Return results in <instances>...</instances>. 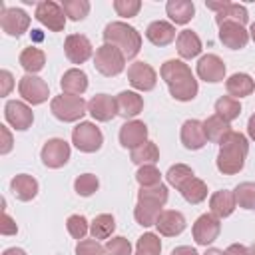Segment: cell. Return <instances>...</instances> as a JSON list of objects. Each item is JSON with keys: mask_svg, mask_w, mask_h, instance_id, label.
<instances>
[{"mask_svg": "<svg viewBox=\"0 0 255 255\" xmlns=\"http://www.w3.org/2000/svg\"><path fill=\"white\" fill-rule=\"evenodd\" d=\"M163 82L169 88V94L177 102H189L197 96V80L191 74V68L181 60H167L159 70Z\"/></svg>", "mask_w": 255, "mask_h": 255, "instance_id": "6da1fadb", "label": "cell"}, {"mask_svg": "<svg viewBox=\"0 0 255 255\" xmlns=\"http://www.w3.org/2000/svg\"><path fill=\"white\" fill-rule=\"evenodd\" d=\"M219 153H217V169L223 175H235L243 169L245 157L249 151L247 137L239 131H231L221 143H219Z\"/></svg>", "mask_w": 255, "mask_h": 255, "instance_id": "7a4b0ae2", "label": "cell"}, {"mask_svg": "<svg viewBox=\"0 0 255 255\" xmlns=\"http://www.w3.org/2000/svg\"><path fill=\"white\" fill-rule=\"evenodd\" d=\"M106 44L116 46L126 60H131L139 54L141 48V36L133 26H128L126 22H110L104 30Z\"/></svg>", "mask_w": 255, "mask_h": 255, "instance_id": "3957f363", "label": "cell"}, {"mask_svg": "<svg viewBox=\"0 0 255 255\" xmlns=\"http://www.w3.org/2000/svg\"><path fill=\"white\" fill-rule=\"evenodd\" d=\"M50 110L60 122H78L88 112V104L82 100V96L62 94V96L52 98Z\"/></svg>", "mask_w": 255, "mask_h": 255, "instance_id": "277c9868", "label": "cell"}, {"mask_svg": "<svg viewBox=\"0 0 255 255\" xmlns=\"http://www.w3.org/2000/svg\"><path fill=\"white\" fill-rule=\"evenodd\" d=\"M94 66L96 70L102 74V76H118L120 72H124V66H126V58L124 54L112 46V44H102L98 50H96V56H94Z\"/></svg>", "mask_w": 255, "mask_h": 255, "instance_id": "5b68a950", "label": "cell"}, {"mask_svg": "<svg viewBox=\"0 0 255 255\" xmlns=\"http://www.w3.org/2000/svg\"><path fill=\"white\" fill-rule=\"evenodd\" d=\"M72 143L84 151V153H94L102 147L104 143V135L100 131V128L92 122H80L74 129H72Z\"/></svg>", "mask_w": 255, "mask_h": 255, "instance_id": "8992f818", "label": "cell"}, {"mask_svg": "<svg viewBox=\"0 0 255 255\" xmlns=\"http://www.w3.org/2000/svg\"><path fill=\"white\" fill-rule=\"evenodd\" d=\"M18 92H20V96H22L28 104H32V106L44 104V102L48 100V96H50L48 84H46L42 78L34 76V74H26V76L20 78Z\"/></svg>", "mask_w": 255, "mask_h": 255, "instance_id": "52a82bcc", "label": "cell"}, {"mask_svg": "<svg viewBox=\"0 0 255 255\" xmlns=\"http://www.w3.org/2000/svg\"><path fill=\"white\" fill-rule=\"evenodd\" d=\"M40 157H42V163L46 167L58 169V167L68 163V159H70V145L62 137H52V139H48L44 143V147L40 151Z\"/></svg>", "mask_w": 255, "mask_h": 255, "instance_id": "ba28073f", "label": "cell"}, {"mask_svg": "<svg viewBox=\"0 0 255 255\" xmlns=\"http://www.w3.org/2000/svg\"><path fill=\"white\" fill-rule=\"evenodd\" d=\"M36 18L40 24H44L52 32H62L66 26V12L60 4L52 0H44L36 6Z\"/></svg>", "mask_w": 255, "mask_h": 255, "instance_id": "9c48e42d", "label": "cell"}, {"mask_svg": "<svg viewBox=\"0 0 255 255\" xmlns=\"http://www.w3.org/2000/svg\"><path fill=\"white\" fill-rule=\"evenodd\" d=\"M219 231H221V223H219V217H215L213 213H203L193 223V239L197 245L207 247L219 237Z\"/></svg>", "mask_w": 255, "mask_h": 255, "instance_id": "30bf717a", "label": "cell"}, {"mask_svg": "<svg viewBox=\"0 0 255 255\" xmlns=\"http://www.w3.org/2000/svg\"><path fill=\"white\" fill-rule=\"evenodd\" d=\"M0 26L8 36H22L30 26V16L22 8H4L0 14Z\"/></svg>", "mask_w": 255, "mask_h": 255, "instance_id": "8fae6325", "label": "cell"}, {"mask_svg": "<svg viewBox=\"0 0 255 255\" xmlns=\"http://www.w3.org/2000/svg\"><path fill=\"white\" fill-rule=\"evenodd\" d=\"M128 80L129 84L139 90V92H149L155 88V82H157V74L155 70L145 64V62H133L129 68H128Z\"/></svg>", "mask_w": 255, "mask_h": 255, "instance_id": "7c38bea8", "label": "cell"}, {"mask_svg": "<svg viewBox=\"0 0 255 255\" xmlns=\"http://www.w3.org/2000/svg\"><path fill=\"white\" fill-rule=\"evenodd\" d=\"M4 118H6V122H8L14 129H18V131L28 129V128L32 126V122H34L32 110H30L24 102H18V100L6 102V106H4Z\"/></svg>", "mask_w": 255, "mask_h": 255, "instance_id": "4fadbf2b", "label": "cell"}, {"mask_svg": "<svg viewBox=\"0 0 255 255\" xmlns=\"http://www.w3.org/2000/svg\"><path fill=\"white\" fill-rule=\"evenodd\" d=\"M64 52L72 64H84L92 56V42L84 34H70L64 42Z\"/></svg>", "mask_w": 255, "mask_h": 255, "instance_id": "5bb4252c", "label": "cell"}, {"mask_svg": "<svg viewBox=\"0 0 255 255\" xmlns=\"http://www.w3.org/2000/svg\"><path fill=\"white\" fill-rule=\"evenodd\" d=\"M197 76L209 84L221 82L225 78V64L219 56L215 54H205L197 62Z\"/></svg>", "mask_w": 255, "mask_h": 255, "instance_id": "9a60e30c", "label": "cell"}, {"mask_svg": "<svg viewBox=\"0 0 255 255\" xmlns=\"http://www.w3.org/2000/svg\"><path fill=\"white\" fill-rule=\"evenodd\" d=\"M145 141H147V126L143 122L131 120V122H126L120 128V143L124 147L135 149V147H139Z\"/></svg>", "mask_w": 255, "mask_h": 255, "instance_id": "2e32d148", "label": "cell"}, {"mask_svg": "<svg viewBox=\"0 0 255 255\" xmlns=\"http://www.w3.org/2000/svg\"><path fill=\"white\" fill-rule=\"evenodd\" d=\"M219 40L223 42V46H227L231 50H241L249 42V32L241 24L225 22L219 26Z\"/></svg>", "mask_w": 255, "mask_h": 255, "instance_id": "e0dca14e", "label": "cell"}, {"mask_svg": "<svg viewBox=\"0 0 255 255\" xmlns=\"http://www.w3.org/2000/svg\"><path fill=\"white\" fill-rule=\"evenodd\" d=\"M88 112L98 122H110L118 114V106H116V100L112 96H108V94H96L88 102Z\"/></svg>", "mask_w": 255, "mask_h": 255, "instance_id": "ac0fdd59", "label": "cell"}, {"mask_svg": "<svg viewBox=\"0 0 255 255\" xmlns=\"http://www.w3.org/2000/svg\"><path fill=\"white\" fill-rule=\"evenodd\" d=\"M155 227L161 235L165 237H175L179 235L183 229H185V217L183 213L179 211H173V209H167V211H161L157 221H155Z\"/></svg>", "mask_w": 255, "mask_h": 255, "instance_id": "d6986e66", "label": "cell"}, {"mask_svg": "<svg viewBox=\"0 0 255 255\" xmlns=\"http://www.w3.org/2000/svg\"><path fill=\"white\" fill-rule=\"evenodd\" d=\"M205 133H203V122L199 120H187L181 126V143L187 149H201L205 145Z\"/></svg>", "mask_w": 255, "mask_h": 255, "instance_id": "ffe728a7", "label": "cell"}, {"mask_svg": "<svg viewBox=\"0 0 255 255\" xmlns=\"http://www.w3.org/2000/svg\"><path fill=\"white\" fill-rule=\"evenodd\" d=\"M145 36L147 40L153 44V46H167L175 40V28L173 24L169 22H163V20H155L147 26L145 30Z\"/></svg>", "mask_w": 255, "mask_h": 255, "instance_id": "44dd1931", "label": "cell"}, {"mask_svg": "<svg viewBox=\"0 0 255 255\" xmlns=\"http://www.w3.org/2000/svg\"><path fill=\"white\" fill-rule=\"evenodd\" d=\"M60 86H62L64 94L82 96L88 90V76H86V72H82L78 68H72V70L64 72V76L60 80Z\"/></svg>", "mask_w": 255, "mask_h": 255, "instance_id": "7402d4cb", "label": "cell"}, {"mask_svg": "<svg viewBox=\"0 0 255 255\" xmlns=\"http://www.w3.org/2000/svg\"><path fill=\"white\" fill-rule=\"evenodd\" d=\"M116 106H118V114L122 118H135L141 110H143V98L135 92H120L116 98Z\"/></svg>", "mask_w": 255, "mask_h": 255, "instance_id": "603a6c76", "label": "cell"}, {"mask_svg": "<svg viewBox=\"0 0 255 255\" xmlns=\"http://www.w3.org/2000/svg\"><path fill=\"white\" fill-rule=\"evenodd\" d=\"M10 189H12L16 199L30 201V199H34L38 195V181L32 175H28V173H18L10 181Z\"/></svg>", "mask_w": 255, "mask_h": 255, "instance_id": "cb8c5ba5", "label": "cell"}, {"mask_svg": "<svg viewBox=\"0 0 255 255\" xmlns=\"http://www.w3.org/2000/svg\"><path fill=\"white\" fill-rule=\"evenodd\" d=\"M209 207H211V213L215 217H219V219L229 217L233 213V209H235V195H233V191H229V189L215 191L211 195V199H209Z\"/></svg>", "mask_w": 255, "mask_h": 255, "instance_id": "d4e9b609", "label": "cell"}, {"mask_svg": "<svg viewBox=\"0 0 255 255\" xmlns=\"http://www.w3.org/2000/svg\"><path fill=\"white\" fill-rule=\"evenodd\" d=\"M231 131H233V129H231L229 122H225V120L219 118L217 114H215V116H209V118L203 122L205 139H209V141H213V143H221Z\"/></svg>", "mask_w": 255, "mask_h": 255, "instance_id": "484cf974", "label": "cell"}, {"mask_svg": "<svg viewBox=\"0 0 255 255\" xmlns=\"http://www.w3.org/2000/svg\"><path fill=\"white\" fill-rule=\"evenodd\" d=\"M161 203L157 201H149V199H137V205L133 209V217L139 225L143 227H149V225H155L159 213H161Z\"/></svg>", "mask_w": 255, "mask_h": 255, "instance_id": "4316f807", "label": "cell"}, {"mask_svg": "<svg viewBox=\"0 0 255 255\" xmlns=\"http://www.w3.org/2000/svg\"><path fill=\"white\" fill-rule=\"evenodd\" d=\"M225 88H227V94L231 98H245V96H251L255 92V82L249 74H233L227 82H225Z\"/></svg>", "mask_w": 255, "mask_h": 255, "instance_id": "83f0119b", "label": "cell"}, {"mask_svg": "<svg viewBox=\"0 0 255 255\" xmlns=\"http://www.w3.org/2000/svg\"><path fill=\"white\" fill-rule=\"evenodd\" d=\"M165 12L175 24H187L195 14V6L189 0H169L165 4Z\"/></svg>", "mask_w": 255, "mask_h": 255, "instance_id": "f1b7e54d", "label": "cell"}, {"mask_svg": "<svg viewBox=\"0 0 255 255\" xmlns=\"http://www.w3.org/2000/svg\"><path fill=\"white\" fill-rule=\"evenodd\" d=\"M177 52L185 60L195 58L201 52V40H199V36L195 32H191V30H181L177 34Z\"/></svg>", "mask_w": 255, "mask_h": 255, "instance_id": "f546056e", "label": "cell"}, {"mask_svg": "<svg viewBox=\"0 0 255 255\" xmlns=\"http://www.w3.org/2000/svg\"><path fill=\"white\" fill-rule=\"evenodd\" d=\"M179 193L183 195V199L187 201V203H193V205H197V203H201L205 197H207V185L199 179V177H189L181 187H179Z\"/></svg>", "mask_w": 255, "mask_h": 255, "instance_id": "4dcf8cb0", "label": "cell"}, {"mask_svg": "<svg viewBox=\"0 0 255 255\" xmlns=\"http://www.w3.org/2000/svg\"><path fill=\"white\" fill-rule=\"evenodd\" d=\"M247 20H249L247 8L241 6V4H231V2H227V4L223 6V10L215 14L217 26H221V24H225V22H235V24H241V26H243Z\"/></svg>", "mask_w": 255, "mask_h": 255, "instance_id": "1f68e13d", "label": "cell"}, {"mask_svg": "<svg viewBox=\"0 0 255 255\" xmlns=\"http://www.w3.org/2000/svg\"><path fill=\"white\" fill-rule=\"evenodd\" d=\"M44 64H46V54H44L40 48L30 46V48H24V50H22V54H20V66H22L28 74L40 72V70L44 68Z\"/></svg>", "mask_w": 255, "mask_h": 255, "instance_id": "d6a6232c", "label": "cell"}, {"mask_svg": "<svg viewBox=\"0 0 255 255\" xmlns=\"http://www.w3.org/2000/svg\"><path fill=\"white\" fill-rule=\"evenodd\" d=\"M159 159V149L153 141H145L139 147L131 149V161L137 165H153Z\"/></svg>", "mask_w": 255, "mask_h": 255, "instance_id": "836d02e7", "label": "cell"}, {"mask_svg": "<svg viewBox=\"0 0 255 255\" xmlns=\"http://www.w3.org/2000/svg\"><path fill=\"white\" fill-rule=\"evenodd\" d=\"M116 229V219L110 213H102L96 215L92 225H90V233L94 239H108Z\"/></svg>", "mask_w": 255, "mask_h": 255, "instance_id": "e575fe53", "label": "cell"}, {"mask_svg": "<svg viewBox=\"0 0 255 255\" xmlns=\"http://www.w3.org/2000/svg\"><path fill=\"white\" fill-rule=\"evenodd\" d=\"M215 112L219 118H223L225 122H233L239 118L241 114V104L231 98V96H221L217 102H215Z\"/></svg>", "mask_w": 255, "mask_h": 255, "instance_id": "d590c367", "label": "cell"}, {"mask_svg": "<svg viewBox=\"0 0 255 255\" xmlns=\"http://www.w3.org/2000/svg\"><path fill=\"white\" fill-rule=\"evenodd\" d=\"M235 203L243 209H255V183L253 181H243L233 189Z\"/></svg>", "mask_w": 255, "mask_h": 255, "instance_id": "8d00e7d4", "label": "cell"}, {"mask_svg": "<svg viewBox=\"0 0 255 255\" xmlns=\"http://www.w3.org/2000/svg\"><path fill=\"white\" fill-rule=\"evenodd\" d=\"M135 255H161V241L155 233H143L137 239Z\"/></svg>", "mask_w": 255, "mask_h": 255, "instance_id": "74e56055", "label": "cell"}, {"mask_svg": "<svg viewBox=\"0 0 255 255\" xmlns=\"http://www.w3.org/2000/svg\"><path fill=\"white\" fill-rule=\"evenodd\" d=\"M165 177H167V183H169V185H173L175 189H179L189 177H193V171H191V167L185 165V163H175V165H171V167L167 169Z\"/></svg>", "mask_w": 255, "mask_h": 255, "instance_id": "f35d334b", "label": "cell"}, {"mask_svg": "<svg viewBox=\"0 0 255 255\" xmlns=\"http://www.w3.org/2000/svg\"><path fill=\"white\" fill-rule=\"evenodd\" d=\"M62 8L66 12V16L74 22L78 20H84L90 12V2L88 0H64L62 2Z\"/></svg>", "mask_w": 255, "mask_h": 255, "instance_id": "ab89813d", "label": "cell"}, {"mask_svg": "<svg viewBox=\"0 0 255 255\" xmlns=\"http://www.w3.org/2000/svg\"><path fill=\"white\" fill-rule=\"evenodd\" d=\"M98 187H100V181H98V177L94 173H82L74 181V189L82 197H90L92 193L98 191Z\"/></svg>", "mask_w": 255, "mask_h": 255, "instance_id": "60d3db41", "label": "cell"}, {"mask_svg": "<svg viewBox=\"0 0 255 255\" xmlns=\"http://www.w3.org/2000/svg\"><path fill=\"white\" fill-rule=\"evenodd\" d=\"M135 179L141 187H151V185L161 183V173L155 165H141L135 173Z\"/></svg>", "mask_w": 255, "mask_h": 255, "instance_id": "b9f144b4", "label": "cell"}, {"mask_svg": "<svg viewBox=\"0 0 255 255\" xmlns=\"http://www.w3.org/2000/svg\"><path fill=\"white\" fill-rule=\"evenodd\" d=\"M137 199H149V201H157L161 205H165L167 201V187L163 183L151 185V187H141L137 191Z\"/></svg>", "mask_w": 255, "mask_h": 255, "instance_id": "7bdbcfd3", "label": "cell"}, {"mask_svg": "<svg viewBox=\"0 0 255 255\" xmlns=\"http://www.w3.org/2000/svg\"><path fill=\"white\" fill-rule=\"evenodd\" d=\"M66 227H68V233L74 237V239H84L86 233H88V219L84 215H70L68 221H66Z\"/></svg>", "mask_w": 255, "mask_h": 255, "instance_id": "ee69618b", "label": "cell"}, {"mask_svg": "<svg viewBox=\"0 0 255 255\" xmlns=\"http://www.w3.org/2000/svg\"><path fill=\"white\" fill-rule=\"evenodd\" d=\"M106 255H131V243L126 237H112L106 243Z\"/></svg>", "mask_w": 255, "mask_h": 255, "instance_id": "f6af8a7d", "label": "cell"}, {"mask_svg": "<svg viewBox=\"0 0 255 255\" xmlns=\"http://www.w3.org/2000/svg\"><path fill=\"white\" fill-rule=\"evenodd\" d=\"M139 8H141V2L139 0H116L114 2V10L118 12V16H124V18L137 16Z\"/></svg>", "mask_w": 255, "mask_h": 255, "instance_id": "bcb514c9", "label": "cell"}, {"mask_svg": "<svg viewBox=\"0 0 255 255\" xmlns=\"http://www.w3.org/2000/svg\"><path fill=\"white\" fill-rule=\"evenodd\" d=\"M76 255H106V249L98 243V239H82L76 245Z\"/></svg>", "mask_w": 255, "mask_h": 255, "instance_id": "7dc6e473", "label": "cell"}, {"mask_svg": "<svg viewBox=\"0 0 255 255\" xmlns=\"http://www.w3.org/2000/svg\"><path fill=\"white\" fill-rule=\"evenodd\" d=\"M0 233H2V235H16V233H18V225H16V223H14V219L6 213V209H4V213H2Z\"/></svg>", "mask_w": 255, "mask_h": 255, "instance_id": "c3c4849f", "label": "cell"}, {"mask_svg": "<svg viewBox=\"0 0 255 255\" xmlns=\"http://www.w3.org/2000/svg\"><path fill=\"white\" fill-rule=\"evenodd\" d=\"M14 88V78L8 70H2L0 72V96H8L10 90Z\"/></svg>", "mask_w": 255, "mask_h": 255, "instance_id": "681fc988", "label": "cell"}, {"mask_svg": "<svg viewBox=\"0 0 255 255\" xmlns=\"http://www.w3.org/2000/svg\"><path fill=\"white\" fill-rule=\"evenodd\" d=\"M0 133H2V147H0V153L6 155L10 149H12V135L8 131L6 126H0Z\"/></svg>", "mask_w": 255, "mask_h": 255, "instance_id": "f907efd6", "label": "cell"}, {"mask_svg": "<svg viewBox=\"0 0 255 255\" xmlns=\"http://www.w3.org/2000/svg\"><path fill=\"white\" fill-rule=\"evenodd\" d=\"M225 253H227V255H251V253H249V249H247L245 245H239V243L229 245Z\"/></svg>", "mask_w": 255, "mask_h": 255, "instance_id": "816d5d0a", "label": "cell"}, {"mask_svg": "<svg viewBox=\"0 0 255 255\" xmlns=\"http://www.w3.org/2000/svg\"><path fill=\"white\" fill-rule=\"evenodd\" d=\"M171 255H199L193 247H187V245H181V247H175L171 251Z\"/></svg>", "mask_w": 255, "mask_h": 255, "instance_id": "f5cc1de1", "label": "cell"}, {"mask_svg": "<svg viewBox=\"0 0 255 255\" xmlns=\"http://www.w3.org/2000/svg\"><path fill=\"white\" fill-rule=\"evenodd\" d=\"M247 133H249V137L251 139H255V114L249 118V122H247Z\"/></svg>", "mask_w": 255, "mask_h": 255, "instance_id": "db71d44e", "label": "cell"}, {"mask_svg": "<svg viewBox=\"0 0 255 255\" xmlns=\"http://www.w3.org/2000/svg\"><path fill=\"white\" fill-rule=\"evenodd\" d=\"M2 255H26V251L20 249V247H10V249H6Z\"/></svg>", "mask_w": 255, "mask_h": 255, "instance_id": "11a10c76", "label": "cell"}, {"mask_svg": "<svg viewBox=\"0 0 255 255\" xmlns=\"http://www.w3.org/2000/svg\"><path fill=\"white\" fill-rule=\"evenodd\" d=\"M205 255H227V253H225V251H221V249L211 247V249H207V251H205Z\"/></svg>", "mask_w": 255, "mask_h": 255, "instance_id": "9f6ffc18", "label": "cell"}, {"mask_svg": "<svg viewBox=\"0 0 255 255\" xmlns=\"http://www.w3.org/2000/svg\"><path fill=\"white\" fill-rule=\"evenodd\" d=\"M249 36H251V40L255 42V22L251 24V28H249Z\"/></svg>", "mask_w": 255, "mask_h": 255, "instance_id": "6f0895ef", "label": "cell"}, {"mask_svg": "<svg viewBox=\"0 0 255 255\" xmlns=\"http://www.w3.org/2000/svg\"><path fill=\"white\" fill-rule=\"evenodd\" d=\"M249 253H251V255H255V243L251 245V249H249Z\"/></svg>", "mask_w": 255, "mask_h": 255, "instance_id": "680465c9", "label": "cell"}]
</instances>
